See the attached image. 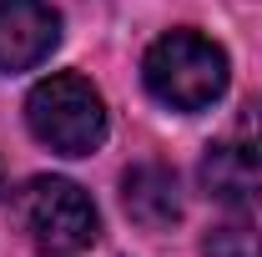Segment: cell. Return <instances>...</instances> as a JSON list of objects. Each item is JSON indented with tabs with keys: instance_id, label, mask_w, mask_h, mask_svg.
I'll use <instances>...</instances> for the list:
<instances>
[{
	"instance_id": "cell-3",
	"label": "cell",
	"mask_w": 262,
	"mask_h": 257,
	"mask_svg": "<svg viewBox=\"0 0 262 257\" xmlns=\"http://www.w3.org/2000/svg\"><path fill=\"white\" fill-rule=\"evenodd\" d=\"M15 212L46 257H81L101 232L96 202L66 177H31L15 197Z\"/></svg>"
},
{
	"instance_id": "cell-2",
	"label": "cell",
	"mask_w": 262,
	"mask_h": 257,
	"mask_svg": "<svg viewBox=\"0 0 262 257\" xmlns=\"http://www.w3.org/2000/svg\"><path fill=\"white\" fill-rule=\"evenodd\" d=\"M26 126L40 146L61 157H91L106 141V101L86 76H46L26 96Z\"/></svg>"
},
{
	"instance_id": "cell-7",
	"label": "cell",
	"mask_w": 262,
	"mask_h": 257,
	"mask_svg": "<svg viewBox=\"0 0 262 257\" xmlns=\"http://www.w3.org/2000/svg\"><path fill=\"white\" fill-rule=\"evenodd\" d=\"M202 257H262V232L252 222H222L207 232Z\"/></svg>"
},
{
	"instance_id": "cell-8",
	"label": "cell",
	"mask_w": 262,
	"mask_h": 257,
	"mask_svg": "<svg viewBox=\"0 0 262 257\" xmlns=\"http://www.w3.org/2000/svg\"><path fill=\"white\" fill-rule=\"evenodd\" d=\"M237 141L252 146V152L262 157V96H252L247 106H242V116H237Z\"/></svg>"
},
{
	"instance_id": "cell-4",
	"label": "cell",
	"mask_w": 262,
	"mask_h": 257,
	"mask_svg": "<svg viewBox=\"0 0 262 257\" xmlns=\"http://www.w3.org/2000/svg\"><path fill=\"white\" fill-rule=\"evenodd\" d=\"M61 40L51 0H0V71H31Z\"/></svg>"
},
{
	"instance_id": "cell-5",
	"label": "cell",
	"mask_w": 262,
	"mask_h": 257,
	"mask_svg": "<svg viewBox=\"0 0 262 257\" xmlns=\"http://www.w3.org/2000/svg\"><path fill=\"white\" fill-rule=\"evenodd\" d=\"M196 177H202V192L217 207H227V212H252L262 202V157L252 146H242V141L207 146Z\"/></svg>"
},
{
	"instance_id": "cell-1",
	"label": "cell",
	"mask_w": 262,
	"mask_h": 257,
	"mask_svg": "<svg viewBox=\"0 0 262 257\" xmlns=\"http://www.w3.org/2000/svg\"><path fill=\"white\" fill-rule=\"evenodd\" d=\"M146 91L171 106V111H207L212 101L227 91V56L217 40L196 31H166L162 40H151L146 61Z\"/></svg>"
},
{
	"instance_id": "cell-6",
	"label": "cell",
	"mask_w": 262,
	"mask_h": 257,
	"mask_svg": "<svg viewBox=\"0 0 262 257\" xmlns=\"http://www.w3.org/2000/svg\"><path fill=\"white\" fill-rule=\"evenodd\" d=\"M121 202H126V217L146 232H162L182 217V192H177V177L157 166V161H141L121 177Z\"/></svg>"
}]
</instances>
